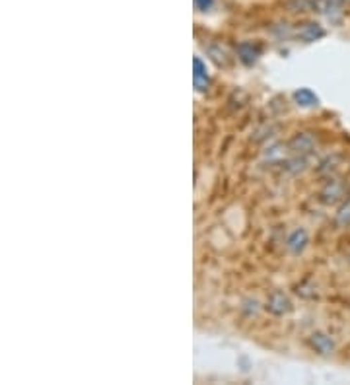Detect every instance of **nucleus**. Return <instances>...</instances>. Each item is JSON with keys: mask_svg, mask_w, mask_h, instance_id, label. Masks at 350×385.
Masks as SVG:
<instances>
[{"mask_svg": "<svg viewBox=\"0 0 350 385\" xmlns=\"http://www.w3.org/2000/svg\"><path fill=\"white\" fill-rule=\"evenodd\" d=\"M321 201L327 204H335V202H342L344 199H349V185L341 181V179H329L323 189L319 192Z\"/></svg>", "mask_w": 350, "mask_h": 385, "instance_id": "1", "label": "nucleus"}, {"mask_svg": "<svg viewBox=\"0 0 350 385\" xmlns=\"http://www.w3.org/2000/svg\"><path fill=\"white\" fill-rule=\"evenodd\" d=\"M292 302H290V298L286 296L285 292H280V290H275L273 294L267 300V304H265V310L273 315H277V317H282V315H288V313L292 312Z\"/></svg>", "mask_w": 350, "mask_h": 385, "instance_id": "2", "label": "nucleus"}, {"mask_svg": "<svg viewBox=\"0 0 350 385\" xmlns=\"http://www.w3.org/2000/svg\"><path fill=\"white\" fill-rule=\"evenodd\" d=\"M310 243V233L306 232L304 228H296L294 232H290V236L286 238V248L294 255H300L304 253V249L308 248Z\"/></svg>", "mask_w": 350, "mask_h": 385, "instance_id": "3", "label": "nucleus"}, {"mask_svg": "<svg viewBox=\"0 0 350 385\" xmlns=\"http://www.w3.org/2000/svg\"><path fill=\"white\" fill-rule=\"evenodd\" d=\"M288 148L298 156H308L315 148V138L310 133H298L296 137L288 142Z\"/></svg>", "mask_w": 350, "mask_h": 385, "instance_id": "4", "label": "nucleus"}, {"mask_svg": "<svg viewBox=\"0 0 350 385\" xmlns=\"http://www.w3.org/2000/svg\"><path fill=\"white\" fill-rule=\"evenodd\" d=\"M261 55V45L259 43H253V41H242L237 45V56L244 64H253Z\"/></svg>", "mask_w": 350, "mask_h": 385, "instance_id": "5", "label": "nucleus"}, {"mask_svg": "<svg viewBox=\"0 0 350 385\" xmlns=\"http://www.w3.org/2000/svg\"><path fill=\"white\" fill-rule=\"evenodd\" d=\"M193 82H195V88L199 92H204L211 86V78H208V71H206V64L195 56L193 59Z\"/></svg>", "mask_w": 350, "mask_h": 385, "instance_id": "6", "label": "nucleus"}, {"mask_svg": "<svg viewBox=\"0 0 350 385\" xmlns=\"http://www.w3.org/2000/svg\"><path fill=\"white\" fill-rule=\"evenodd\" d=\"M310 346L321 356H329V354L335 353L333 338L325 335V333H313L310 337Z\"/></svg>", "mask_w": 350, "mask_h": 385, "instance_id": "7", "label": "nucleus"}, {"mask_svg": "<svg viewBox=\"0 0 350 385\" xmlns=\"http://www.w3.org/2000/svg\"><path fill=\"white\" fill-rule=\"evenodd\" d=\"M346 0H319L318 6L321 14H325L331 22L339 20L342 14V6H344Z\"/></svg>", "mask_w": 350, "mask_h": 385, "instance_id": "8", "label": "nucleus"}, {"mask_svg": "<svg viewBox=\"0 0 350 385\" xmlns=\"http://www.w3.org/2000/svg\"><path fill=\"white\" fill-rule=\"evenodd\" d=\"M301 41H306V43H313V41L321 39L323 35H325V30L321 28L315 22H308V24H304L300 28V32H298Z\"/></svg>", "mask_w": 350, "mask_h": 385, "instance_id": "9", "label": "nucleus"}, {"mask_svg": "<svg viewBox=\"0 0 350 385\" xmlns=\"http://www.w3.org/2000/svg\"><path fill=\"white\" fill-rule=\"evenodd\" d=\"M294 102L300 107H315L319 104V97L310 88H300L294 92Z\"/></svg>", "mask_w": 350, "mask_h": 385, "instance_id": "10", "label": "nucleus"}, {"mask_svg": "<svg viewBox=\"0 0 350 385\" xmlns=\"http://www.w3.org/2000/svg\"><path fill=\"white\" fill-rule=\"evenodd\" d=\"M335 220H337V224L339 226H350V197L342 201L341 209L337 212Z\"/></svg>", "mask_w": 350, "mask_h": 385, "instance_id": "11", "label": "nucleus"}, {"mask_svg": "<svg viewBox=\"0 0 350 385\" xmlns=\"http://www.w3.org/2000/svg\"><path fill=\"white\" fill-rule=\"evenodd\" d=\"M208 53H211L212 61L216 64H220V66H226V64H228V55H226L224 51H216L214 47H211L208 49Z\"/></svg>", "mask_w": 350, "mask_h": 385, "instance_id": "12", "label": "nucleus"}, {"mask_svg": "<svg viewBox=\"0 0 350 385\" xmlns=\"http://www.w3.org/2000/svg\"><path fill=\"white\" fill-rule=\"evenodd\" d=\"M195 2V8L199 12H208L214 6V0H193Z\"/></svg>", "mask_w": 350, "mask_h": 385, "instance_id": "13", "label": "nucleus"}]
</instances>
